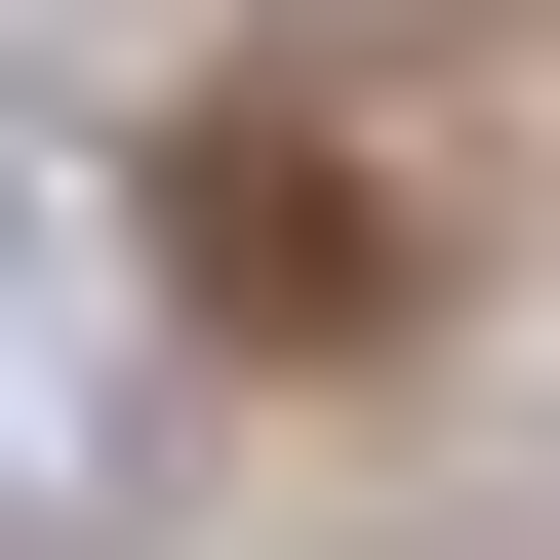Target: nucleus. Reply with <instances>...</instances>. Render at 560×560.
Listing matches in <instances>:
<instances>
[{
  "mask_svg": "<svg viewBox=\"0 0 560 560\" xmlns=\"http://www.w3.org/2000/svg\"><path fill=\"white\" fill-rule=\"evenodd\" d=\"M120 480V200L0 120V521H81Z\"/></svg>",
  "mask_w": 560,
  "mask_h": 560,
  "instance_id": "1",
  "label": "nucleus"
}]
</instances>
